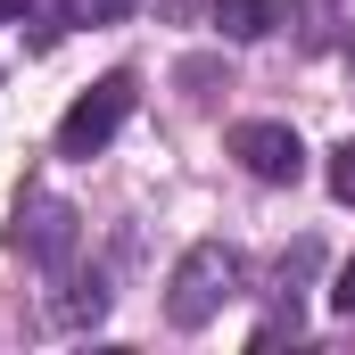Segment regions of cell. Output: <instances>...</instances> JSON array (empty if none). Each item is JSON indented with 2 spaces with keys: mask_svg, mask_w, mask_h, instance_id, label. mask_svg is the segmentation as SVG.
Returning a JSON list of instances; mask_svg holds the SVG:
<instances>
[{
  "mask_svg": "<svg viewBox=\"0 0 355 355\" xmlns=\"http://www.w3.org/2000/svg\"><path fill=\"white\" fill-rule=\"evenodd\" d=\"M240 281H248L240 248H223V240H198V248L174 265V281H166V322H174V331H207V322H215V314L240 297Z\"/></svg>",
  "mask_w": 355,
  "mask_h": 355,
  "instance_id": "cell-1",
  "label": "cell"
},
{
  "mask_svg": "<svg viewBox=\"0 0 355 355\" xmlns=\"http://www.w3.org/2000/svg\"><path fill=\"white\" fill-rule=\"evenodd\" d=\"M132 107H141V83H132V75H99V83L58 116V157H99V149L132 124Z\"/></svg>",
  "mask_w": 355,
  "mask_h": 355,
  "instance_id": "cell-2",
  "label": "cell"
},
{
  "mask_svg": "<svg viewBox=\"0 0 355 355\" xmlns=\"http://www.w3.org/2000/svg\"><path fill=\"white\" fill-rule=\"evenodd\" d=\"M8 248L33 257L42 272H67V265H75V248H83V215H75L58 190H33V198L17 207V223H8Z\"/></svg>",
  "mask_w": 355,
  "mask_h": 355,
  "instance_id": "cell-3",
  "label": "cell"
},
{
  "mask_svg": "<svg viewBox=\"0 0 355 355\" xmlns=\"http://www.w3.org/2000/svg\"><path fill=\"white\" fill-rule=\"evenodd\" d=\"M232 157H240L257 182H297V174H306V141H297L289 124H272V116L232 124Z\"/></svg>",
  "mask_w": 355,
  "mask_h": 355,
  "instance_id": "cell-4",
  "label": "cell"
},
{
  "mask_svg": "<svg viewBox=\"0 0 355 355\" xmlns=\"http://www.w3.org/2000/svg\"><path fill=\"white\" fill-rule=\"evenodd\" d=\"M99 314H107V272H99V265L67 272L58 297H50V322H58V331H83V322H99Z\"/></svg>",
  "mask_w": 355,
  "mask_h": 355,
  "instance_id": "cell-5",
  "label": "cell"
},
{
  "mask_svg": "<svg viewBox=\"0 0 355 355\" xmlns=\"http://www.w3.org/2000/svg\"><path fill=\"white\" fill-rule=\"evenodd\" d=\"M215 25H223V42H265L281 25V0H215Z\"/></svg>",
  "mask_w": 355,
  "mask_h": 355,
  "instance_id": "cell-6",
  "label": "cell"
},
{
  "mask_svg": "<svg viewBox=\"0 0 355 355\" xmlns=\"http://www.w3.org/2000/svg\"><path fill=\"white\" fill-rule=\"evenodd\" d=\"M141 0H67V25H124Z\"/></svg>",
  "mask_w": 355,
  "mask_h": 355,
  "instance_id": "cell-7",
  "label": "cell"
},
{
  "mask_svg": "<svg viewBox=\"0 0 355 355\" xmlns=\"http://www.w3.org/2000/svg\"><path fill=\"white\" fill-rule=\"evenodd\" d=\"M331 198H339V207H355V141H339V149H331Z\"/></svg>",
  "mask_w": 355,
  "mask_h": 355,
  "instance_id": "cell-8",
  "label": "cell"
},
{
  "mask_svg": "<svg viewBox=\"0 0 355 355\" xmlns=\"http://www.w3.org/2000/svg\"><path fill=\"white\" fill-rule=\"evenodd\" d=\"M331 314H355V257L339 265V281H331Z\"/></svg>",
  "mask_w": 355,
  "mask_h": 355,
  "instance_id": "cell-9",
  "label": "cell"
},
{
  "mask_svg": "<svg viewBox=\"0 0 355 355\" xmlns=\"http://www.w3.org/2000/svg\"><path fill=\"white\" fill-rule=\"evenodd\" d=\"M33 17V0H0V25H25Z\"/></svg>",
  "mask_w": 355,
  "mask_h": 355,
  "instance_id": "cell-10",
  "label": "cell"
},
{
  "mask_svg": "<svg viewBox=\"0 0 355 355\" xmlns=\"http://www.w3.org/2000/svg\"><path fill=\"white\" fill-rule=\"evenodd\" d=\"M347 75H355V33H347Z\"/></svg>",
  "mask_w": 355,
  "mask_h": 355,
  "instance_id": "cell-11",
  "label": "cell"
}]
</instances>
